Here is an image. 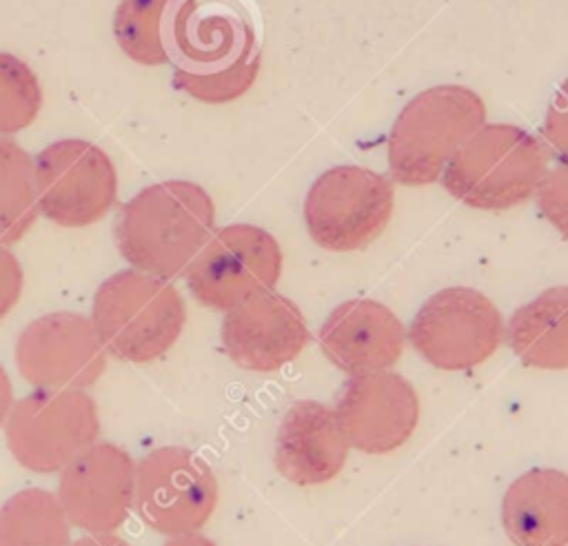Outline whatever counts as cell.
Masks as SVG:
<instances>
[{"label": "cell", "mask_w": 568, "mask_h": 546, "mask_svg": "<svg viewBox=\"0 0 568 546\" xmlns=\"http://www.w3.org/2000/svg\"><path fill=\"white\" fill-rule=\"evenodd\" d=\"M169 64L173 87L204 104L242 98L262 64L257 24L240 0H180Z\"/></svg>", "instance_id": "cell-1"}, {"label": "cell", "mask_w": 568, "mask_h": 546, "mask_svg": "<svg viewBox=\"0 0 568 546\" xmlns=\"http://www.w3.org/2000/svg\"><path fill=\"white\" fill-rule=\"evenodd\" d=\"M215 231L209 191L189 180L144 186L118 213L113 237L131 269L162 280L184 275Z\"/></svg>", "instance_id": "cell-2"}, {"label": "cell", "mask_w": 568, "mask_h": 546, "mask_svg": "<svg viewBox=\"0 0 568 546\" xmlns=\"http://www.w3.org/2000/svg\"><path fill=\"white\" fill-rule=\"evenodd\" d=\"M486 122V104L464 84H435L413 95L393 120L386 140L388 175L404 186H426L457 149Z\"/></svg>", "instance_id": "cell-3"}, {"label": "cell", "mask_w": 568, "mask_h": 546, "mask_svg": "<svg viewBox=\"0 0 568 546\" xmlns=\"http://www.w3.org/2000/svg\"><path fill=\"white\" fill-rule=\"evenodd\" d=\"M548 171V153L530 131L484 122L442 171V186L477 211H506L530 200Z\"/></svg>", "instance_id": "cell-4"}, {"label": "cell", "mask_w": 568, "mask_h": 546, "mask_svg": "<svg viewBox=\"0 0 568 546\" xmlns=\"http://www.w3.org/2000/svg\"><path fill=\"white\" fill-rule=\"evenodd\" d=\"M91 322L109 355L142 364L162 357L178 342L186 306L171 280L124 269L98 286Z\"/></svg>", "instance_id": "cell-5"}, {"label": "cell", "mask_w": 568, "mask_h": 546, "mask_svg": "<svg viewBox=\"0 0 568 546\" xmlns=\"http://www.w3.org/2000/svg\"><path fill=\"white\" fill-rule=\"evenodd\" d=\"M395 206L393 180L359 164L322 171L306 191L304 222L311 240L335 253L357 251L382 235Z\"/></svg>", "instance_id": "cell-6"}, {"label": "cell", "mask_w": 568, "mask_h": 546, "mask_svg": "<svg viewBox=\"0 0 568 546\" xmlns=\"http://www.w3.org/2000/svg\"><path fill=\"white\" fill-rule=\"evenodd\" d=\"M100 417L84 391L36 388L13 402L4 437L20 466L33 473H58L98 442Z\"/></svg>", "instance_id": "cell-7"}, {"label": "cell", "mask_w": 568, "mask_h": 546, "mask_svg": "<svg viewBox=\"0 0 568 546\" xmlns=\"http://www.w3.org/2000/svg\"><path fill=\"white\" fill-rule=\"evenodd\" d=\"M282 260L275 235L262 226L235 222L213 231L184 271V280L202 306L226 313L264 291H273Z\"/></svg>", "instance_id": "cell-8"}, {"label": "cell", "mask_w": 568, "mask_h": 546, "mask_svg": "<svg viewBox=\"0 0 568 546\" xmlns=\"http://www.w3.org/2000/svg\"><path fill=\"white\" fill-rule=\"evenodd\" d=\"M504 331V317L488 295L470 286H448L419 306L406 337L435 368L466 371L499 348Z\"/></svg>", "instance_id": "cell-9"}, {"label": "cell", "mask_w": 568, "mask_h": 546, "mask_svg": "<svg viewBox=\"0 0 568 546\" xmlns=\"http://www.w3.org/2000/svg\"><path fill=\"white\" fill-rule=\"evenodd\" d=\"M133 506L160 535L197 533L217 506L215 473L191 448L158 446L135 462Z\"/></svg>", "instance_id": "cell-10"}, {"label": "cell", "mask_w": 568, "mask_h": 546, "mask_svg": "<svg viewBox=\"0 0 568 546\" xmlns=\"http://www.w3.org/2000/svg\"><path fill=\"white\" fill-rule=\"evenodd\" d=\"M33 171L38 211L58 226L95 224L115 202V166L93 142L58 140L36 155Z\"/></svg>", "instance_id": "cell-11"}, {"label": "cell", "mask_w": 568, "mask_h": 546, "mask_svg": "<svg viewBox=\"0 0 568 546\" xmlns=\"http://www.w3.org/2000/svg\"><path fill=\"white\" fill-rule=\"evenodd\" d=\"M16 366L36 388L84 391L106 366L91 317L53 311L31 320L16 340Z\"/></svg>", "instance_id": "cell-12"}, {"label": "cell", "mask_w": 568, "mask_h": 546, "mask_svg": "<svg viewBox=\"0 0 568 546\" xmlns=\"http://www.w3.org/2000/svg\"><path fill=\"white\" fill-rule=\"evenodd\" d=\"M55 495L71 526L113 533L135 502V459L113 442H95L60 471Z\"/></svg>", "instance_id": "cell-13"}, {"label": "cell", "mask_w": 568, "mask_h": 546, "mask_svg": "<svg viewBox=\"0 0 568 546\" xmlns=\"http://www.w3.org/2000/svg\"><path fill=\"white\" fill-rule=\"evenodd\" d=\"M333 411L348 446L382 455L413 435L419 419V400L399 373L373 371L346 380Z\"/></svg>", "instance_id": "cell-14"}, {"label": "cell", "mask_w": 568, "mask_h": 546, "mask_svg": "<svg viewBox=\"0 0 568 546\" xmlns=\"http://www.w3.org/2000/svg\"><path fill=\"white\" fill-rule=\"evenodd\" d=\"M220 337L240 368L271 373L295 360L311 335L293 300L264 291L224 313Z\"/></svg>", "instance_id": "cell-15"}, {"label": "cell", "mask_w": 568, "mask_h": 546, "mask_svg": "<svg viewBox=\"0 0 568 546\" xmlns=\"http://www.w3.org/2000/svg\"><path fill=\"white\" fill-rule=\"evenodd\" d=\"M324 355L344 373L388 371L404 351L406 331L382 302L357 297L337 304L320 328Z\"/></svg>", "instance_id": "cell-16"}, {"label": "cell", "mask_w": 568, "mask_h": 546, "mask_svg": "<svg viewBox=\"0 0 568 546\" xmlns=\"http://www.w3.org/2000/svg\"><path fill=\"white\" fill-rule=\"evenodd\" d=\"M348 442L337 415L322 402L300 400L284 413L275 437V468L300 486L333 479L346 462Z\"/></svg>", "instance_id": "cell-17"}, {"label": "cell", "mask_w": 568, "mask_h": 546, "mask_svg": "<svg viewBox=\"0 0 568 546\" xmlns=\"http://www.w3.org/2000/svg\"><path fill=\"white\" fill-rule=\"evenodd\" d=\"M501 524L515 546H568V473L530 468L501 499Z\"/></svg>", "instance_id": "cell-18"}, {"label": "cell", "mask_w": 568, "mask_h": 546, "mask_svg": "<svg viewBox=\"0 0 568 546\" xmlns=\"http://www.w3.org/2000/svg\"><path fill=\"white\" fill-rule=\"evenodd\" d=\"M513 353L532 368H568V284L550 286L519 306L504 331Z\"/></svg>", "instance_id": "cell-19"}, {"label": "cell", "mask_w": 568, "mask_h": 546, "mask_svg": "<svg viewBox=\"0 0 568 546\" xmlns=\"http://www.w3.org/2000/svg\"><path fill=\"white\" fill-rule=\"evenodd\" d=\"M71 524L51 491L22 488L0 506V546H69Z\"/></svg>", "instance_id": "cell-20"}, {"label": "cell", "mask_w": 568, "mask_h": 546, "mask_svg": "<svg viewBox=\"0 0 568 546\" xmlns=\"http://www.w3.org/2000/svg\"><path fill=\"white\" fill-rule=\"evenodd\" d=\"M180 0H120L113 36L120 51L138 64H169L171 24Z\"/></svg>", "instance_id": "cell-21"}, {"label": "cell", "mask_w": 568, "mask_h": 546, "mask_svg": "<svg viewBox=\"0 0 568 546\" xmlns=\"http://www.w3.org/2000/svg\"><path fill=\"white\" fill-rule=\"evenodd\" d=\"M33 158L11 138H0V244L27 235L38 218Z\"/></svg>", "instance_id": "cell-22"}, {"label": "cell", "mask_w": 568, "mask_h": 546, "mask_svg": "<svg viewBox=\"0 0 568 546\" xmlns=\"http://www.w3.org/2000/svg\"><path fill=\"white\" fill-rule=\"evenodd\" d=\"M42 89L33 69L0 51V138L27 129L40 113Z\"/></svg>", "instance_id": "cell-23"}, {"label": "cell", "mask_w": 568, "mask_h": 546, "mask_svg": "<svg viewBox=\"0 0 568 546\" xmlns=\"http://www.w3.org/2000/svg\"><path fill=\"white\" fill-rule=\"evenodd\" d=\"M539 213L568 240V160L548 169L535 191Z\"/></svg>", "instance_id": "cell-24"}, {"label": "cell", "mask_w": 568, "mask_h": 546, "mask_svg": "<svg viewBox=\"0 0 568 546\" xmlns=\"http://www.w3.org/2000/svg\"><path fill=\"white\" fill-rule=\"evenodd\" d=\"M541 138L559 160H568V75L555 89L546 107Z\"/></svg>", "instance_id": "cell-25"}, {"label": "cell", "mask_w": 568, "mask_h": 546, "mask_svg": "<svg viewBox=\"0 0 568 546\" xmlns=\"http://www.w3.org/2000/svg\"><path fill=\"white\" fill-rule=\"evenodd\" d=\"M22 266L18 257L0 244V317H4L20 300L22 293Z\"/></svg>", "instance_id": "cell-26"}, {"label": "cell", "mask_w": 568, "mask_h": 546, "mask_svg": "<svg viewBox=\"0 0 568 546\" xmlns=\"http://www.w3.org/2000/svg\"><path fill=\"white\" fill-rule=\"evenodd\" d=\"M69 546H131V544L113 533H89V535L71 542Z\"/></svg>", "instance_id": "cell-27"}, {"label": "cell", "mask_w": 568, "mask_h": 546, "mask_svg": "<svg viewBox=\"0 0 568 546\" xmlns=\"http://www.w3.org/2000/svg\"><path fill=\"white\" fill-rule=\"evenodd\" d=\"M13 406V388H11V380L4 371V366L0 364V426L4 424L9 411Z\"/></svg>", "instance_id": "cell-28"}, {"label": "cell", "mask_w": 568, "mask_h": 546, "mask_svg": "<svg viewBox=\"0 0 568 546\" xmlns=\"http://www.w3.org/2000/svg\"><path fill=\"white\" fill-rule=\"evenodd\" d=\"M162 546H215L209 537L197 535V533H189V535H178V537H169V542H164Z\"/></svg>", "instance_id": "cell-29"}]
</instances>
